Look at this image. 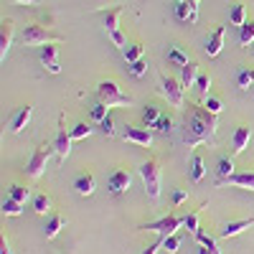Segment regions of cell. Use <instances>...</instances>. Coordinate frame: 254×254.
Masks as SVG:
<instances>
[{
    "label": "cell",
    "instance_id": "13",
    "mask_svg": "<svg viewBox=\"0 0 254 254\" xmlns=\"http://www.w3.org/2000/svg\"><path fill=\"white\" fill-rule=\"evenodd\" d=\"M224 36H226V26H216L214 31L208 33V38H206V54H208L211 59L221 54V49H224Z\"/></svg>",
    "mask_w": 254,
    "mask_h": 254
},
{
    "label": "cell",
    "instance_id": "48",
    "mask_svg": "<svg viewBox=\"0 0 254 254\" xmlns=\"http://www.w3.org/2000/svg\"><path fill=\"white\" fill-rule=\"evenodd\" d=\"M176 3H196V0H176ZM198 5V3H196Z\"/></svg>",
    "mask_w": 254,
    "mask_h": 254
},
{
    "label": "cell",
    "instance_id": "4",
    "mask_svg": "<svg viewBox=\"0 0 254 254\" xmlns=\"http://www.w3.org/2000/svg\"><path fill=\"white\" fill-rule=\"evenodd\" d=\"M158 92H160L163 99H168V104H173V107H178V110L186 107V99H183L186 87L181 84V79H173V76L160 74V87H158Z\"/></svg>",
    "mask_w": 254,
    "mask_h": 254
},
{
    "label": "cell",
    "instance_id": "30",
    "mask_svg": "<svg viewBox=\"0 0 254 254\" xmlns=\"http://www.w3.org/2000/svg\"><path fill=\"white\" fill-rule=\"evenodd\" d=\"M237 84H239V89H249L254 84V69L252 66H242L237 71Z\"/></svg>",
    "mask_w": 254,
    "mask_h": 254
},
{
    "label": "cell",
    "instance_id": "22",
    "mask_svg": "<svg viewBox=\"0 0 254 254\" xmlns=\"http://www.w3.org/2000/svg\"><path fill=\"white\" fill-rule=\"evenodd\" d=\"M229 186H237V188H247V190H254V173H234L231 178H226Z\"/></svg>",
    "mask_w": 254,
    "mask_h": 254
},
{
    "label": "cell",
    "instance_id": "6",
    "mask_svg": "<svg viewBox=\"0 0 254 254\" xmlns=\"http://www.w3.org/2000/svg\"><path fill=\"white\" fill-rule=\"evenodd\" d=\"M20 41H23V46H49V44H61V36H54V33H49L46 28L31 23V26L23 28V33H20Z\"/></svg>",
    "mask_w": 254,
    "mask_h": 254
},
{
    "label": "cell",
    "instance_id": "49",
    "mask_svg": "<svg viewBox=\"0 0 254 254\" xmlns=\"http://www.w3.org/2000/svg\"><path fill=\"white\" fill-rule=\"evenodd\" d=\"M196 3H201V0H196Z\"/></svg>",
    "mask_w": 254,
    "mask_h": 254
},
{
    "label": "cell",
    "instance_id": "21",
    "mask_svg": "<svg viewBox=\"0 0 254 254\" xmlns=\"http://www.w3.org/2000/svg\"><path fill=\"white\" fill-rule=\"evenodd\" d=\"M216 173H219V186L221 183H226V178H231V176H234V160H231L229 155H221L219 158V163H216Z\"/></svg>",
    "mask_w": 254,
    "mask_h": 254
},
{
    "label": "cell",
    "instance_id": "36",
    "mask_svg": "<svg viewBox=\"0 0 254 254\" xmlns=\"http://www.w3.org/2000/svg\"><path fill=\"white\" fill-rule=\"evenodd\" d=\"M203 107H206L211 115H219V112L224 110V102H221L219 97H211V94H208V97H203Z\"/></svg>",
    "mask_w": 254,
    "mask_h": 254
},
{
    "label": "cell",
    "instance_id": "24",
    "mask_svg": "<svg viewBox=\"0 0 254 254\" xmlns=\"http://www.w3.org/2000/svg\"><path fill=\"white\" fill-rule=\"evenodd\" d=\"M122 56H125L127 64H135V61H140V59L145 56V46H142V44H127V46L122 49Z\"/></svg>",
    "mask_w": 254,
    "mask_h": 254
},
{
    "label": "cell",
    "instance_id": "41",
    "mask_svg": "<svg viewBox=\"0 0 254 254\" xmlns=\"http://www.w3.org/2000/svg\"><path fill=\"white\" fill-rule=\"evenodd\" d=\"M171 127H173V117H171V115H163V117L158 120V125H155V130H160V132H171Z\"/></svg>",
    "mask_w": 254,
    "mask_h": 254
},
{
    "label": "cell",
    "instance_id": "20",
    "mask_svg": "<svg viewBox=\"0 0 254 254\" xmlns=\"http://www.w3.org/2000/svg\"><path fill=\"white\" fill-rule=\"evenodd\" d=\"M198 64L196 61H188L186 66H181V84L183 87H196V79H198Z\"/></svg>",
    "mask_w": 254,
    "mask_h": 254
},
{
    "label": "cell",
    "instance_id": "25",
    "mask_svg": "<svg viewBox=\"0 0 254 254\" xmlns=\"http://www.w3.org/2000/svg\"><path fill=\"white\" fill-rule=\"evenodd\" d=\"M229 20H231V26L242 28L247 23V8L242 3H234V5H231V10H229Z\"/></svg>",
    "mask_w": 254,
    "mask_h": 254
},
{
    "label": "cell",
    "instance_id": "8",
    "mask_svg": "<svg viewBox=\"0 0 254 254\" xmlns=\"http://www.w3.org/2000/svg\"><path fill=\"white\" fill-rule=\"evenodd\" d=\"M54 147H56V155H59L61 163L66 160L69 153H71V132H66V122H64V115H59V130H56Z\"/></svg>",
    "mask_w": 254,
    "mask_h": 254
},
{
    "label": "cell",
    "instance_id": "39",
    "mask_svg": "<svg viewBox=\"0 0 254 254\" xmlns=\"http://www.w3.org/2000/svg\"><path fill=\"white\" fill-rule=\"evenodd\" d=\"M130 74H132V76H137V79L147 74V59H145V56H142L140 61H135V64H130Z\"/></svg>",
    "mask_w": 254,
    "mask_h": 254
},
{
    "label": "cell",
    "instance_id": "27",
    "mask_svg": "<svg viewBox=\"0 0 254 254\" xmlns=\"http://www.w3.org/2000/svg\"><path fill=\"white\" fill-rule=\"evenodd\" d=\"M120 15H122V8H112L104 13V28H107V33L120 31Z\"/></svg>",
    "mask_w": 254,
    "mask_h": 254
},
{
    "label": "cell",
    "instance_id": "42",
    "mask_svg": "<svg viewBox=\"0 0 254 254\" xmlns=\"http://www.w3.org/2000/svg\"><path fill=\"white\" fill-rule=\"evenodd\" d=\"M198 254H221V249H219V242H216V239H211L208 244H201Z\"/></svg>",
    "mask_w": 254,
    "mask_h": 254
},
{
    "label": "cell",
    "instance_id": "1",
    "mask_svg": "<svg viewBox=\"0 0 254 254\" xmlns=\"http://www.w3.org/2000/svg\"><path fill=\"white\" fill-rule=\"evenodd\" d=\"M216 115H211L203 104L190 102L188 104V115H186V145L190 150H196L198 145L214 142L216 137Z\"/></svg>",
    "mask_w": 254,
    "mask_h": 254
},
{
    "label": "cell",
    "instance_id": "46",
    "mask_svg": "<svg viewBox=\"0 0 254 254\" xmlns=\"http://www.w3.org/2000/svg\"><path fill=\"white\" fill-rule=\"evenodd\" d=\"M158 249H163V247H160V242H155V244H150V247H145V249H142V254H158Z\"/></svg>",
    "mask_w": 254,
    "mask_h": 254
},
{
    "label": "cell",
    "instance_id": "11",
    "mask_svg": "<svg viewBox=\"0 0 254 254\" xmlns=\"http://www.w3.org/2000/svg\"><path fill=\"white\" fill-rule=\"evenodd\" d=\"M31 115H33V104H23V107H18V110L13 112L10 122H8V130H10L13 135L23 132V127L31 122Z\"/></svg>",
    "mask_w": 254,
    "mask_h": 254
},
{
    "label": "cell",
    "instance_id": "16",
    "mask_svg": "<svg viewBox=\"0 0 254 254\" xmlns=\"http://www.w3.org/2000/svg\"><path fill=\"white\" fill-rule=\"evenodd\" d=\"M10 46H13V20L5 18L3 20V28H0V59H3V61H5Z\"/></svg>",
    "mask_w": 254,
    "mask_h": 254
},
{
    "label": "cell",
    "instance_id": "14",
    "mask_svg": "<svg viewBox=\"0 0 254 254\" xmlns=\"http://www.w3.org/2000/svg\"><path fill=\"white\" fill-rule=\"evenodd\" d=\"M249 140H252V127L249 125H239L234 135H231V147H234V155H242L247 147H249Z\"/></svg>",
    "mask_w": 254,
    "mask_h": 254
},
{
    "label": "cell",
    "instance_id": "5",
    "mask_svg": "<svg viewBox=\"0 0 254 254\" xmlns=\"http://www.w3.org/2000/svg\"><path fill=\"white\" fill-rule=\"evenodd\" d=\"M54 153H56L54 145H49V142L38 145L36 150H33V155H31V160L26 163V173H28L31 178H41V176H44V171H46V165H49V158H51Z\"/></svg>",
    "mask_w": 254,
    "mask_h": 254
},
{
    "label": "cell",
    "instance_id": "23",
    "mask_svg": "<svg viewBox=\"0 0 254 254\" xmlns=\"http://www.w3.org/2000/svg\"><path fill=\"white\" fill-rule=\"evenodd\" d=\"M23 206L26 203H20V201H15V198H3V203H0V211H3V216H20L23 214Z\"/></svg>",
    "mask_w": 254,
    "mask_h": 254
},
{
    "label": "cell",
    "instance_id": "7",
    "mask_svg": "<svg viewBox=\"0 0 254 254\" xmlns=\"http://www.w3.org/2000/svg\"><path fill=\"white\" fill-rule=\"evenodd\" d=\"M181 226H183V216H178V214H168V216H160L158 221L145 224L142 229H145V231H155V234H160V237H171V234H176Z\"/></svg>",
    "mask_w": 254,
    "mask_h": 254
},
{
    "label": "cell",
    "instance_id": "19",
    "mask_svg": "<svg viewBox=\"0 0 254 254\" xmlns=\"http://www.w3.org/2000/svg\"><path fill=\"white\" fill-rule=\"evenodd\" d=\"M203 176H206V160H203L201 153H193V155H190V181L201 183Z\"/></svg>",
    "mask_w": 254,
    "mask_h": 254
},
{
    "label": "cell",
    "instance_id": "12",
    "mask_svg": "<svg viewBox=\"0 0 254 254\" xmlns=\"http://www.w3.org/2000/svg\"><path fill=\"white\" fill-rule=\"evenodd\" d=\"M41 64L49 74H61V64H59V49L56 44L49 46H41Z\"/></svg>",
    "mask_w": 254,
    "mask_h": 254
},
{
    "label": "cell",
    "instance_id": "44",
    "mask_svg": "<svg viewBox=\"0 0 254 254\" xmlns=\"http://www.w3.org/2000/svg\"><path fill=\"white\" fill-rule=\"evenodd\" d=\"M110 38H112V44H115V46H120V49H125V46H127V38H125V33H122V31L110 33Z\"/></svg>",
    "mask_w": 254,
    "mask_h": 254
},
{
    "label": "cell",
    "instance_id": "26",
    "mask_svg": "<svg viewBox=\"0 0 254 254\" xmlns=\"http://www.w3.org/2000/svg\"><path fill=\"white\" fill-rule=\"evenodd\" d=\"M160 117H163V112H160L158 104H147V107L142 110V122H145V127H155Z\"/></svg>",
    "mask_w": 254,
    "mask_h": 254
},
{
    "label": "cell",
    "instance_id": "2",
    "mask_svg": "<svg viewBox=\"0 0 254 254\" xmlns=\"http://www.w3.org/2000/svg\"><path fill=\"white\" fill-rule=\"evenodd\" d=\"M140 178H142V186H145V193L150 201H158L160 198V186H163V168L155 158L145 160L140 165Z\"/></svg>",
    "mask_w": 254,
    "mask_h": 254
},
{
    "label": "cell",
    "instance_id": "38",
    "mask_svg": "<svg viewBox=\"0 0 254 254\" xmlns=\"http://www.w3.org/2000/svg\"><path fill=\"white\" fill-rule=\"evenodd\" d=\"M196 89H198L201 97H208V92H211V76H208V74H201V76L196 79Z\"/></svg>",
    "mask_w": 254,
    "mask_h": 254
},
{
    "label": "cell",
    "instance_id": "15",
    "mask_svg": "<svg viewBox=\"0 0 254 254\" xmlns=\"http://www.w3.org/2000/svg\"><path fill=\"white\" fill-rule=\"evenodd\" d=\"M74 188H76V193L79 196H92L94 193V188H97V181H94V176L92 173H79L76 178H74Z\"/></svg>",
    "mask_w": 254,
    "mask_h": 254
},
{
    "label": "cell",
    "instance_id": "3",
    "mask_svg": "<svg viewBox=\"0 0 254 254\" xmlns=\"http://www.w3.org/2000/svg\"><path fill=\"white\" fill-rule=\"evenodd\" d=\"M97 99L104 102L107 107H130V104H132V97H127V94L117 87V81H112V79L99 81V87H97Z\"/></svg>",
    "mask_w": 254,
    "mask_h": 254
},
{
    "label": "cell",
    "instance_id": "28",
    "mask_svg": "<svg viewBox=\"0 0 254 254\" xmlns=\"http://www.w3.org/2000/svg\"><path fill=\"white\" fill-rule=\"evenodd\" d=\"M168 61H171L173 66H186V64H188V54L181 46H168Z\"/></svg>",
    "mask_w": 254,
    "mask_h": 254
},
{
    "label": "cell",
    "instance_id": "18",
    "mask_svg": "<svg viewBox=\"0 0 254 254\" xmlns=\"http://www.w3.org/2000/svg\"><path fill=\"white\" fill-rule=\"evenodd\" d=\"M64 226H66V219H64L61 214H51V216H49V221H46V226H44V237H46V239L59 237Z\"/></svg>",
    "mask_w": 254,
    "mask_h": 254
},
{
    "label": "cell",
    "instance_id": "37",
    "mask_svg": "<svg viewBox=\"0 0 254 254\" xmlns=\"http://www.w3.org/2000/svg\"><path fill=\"white\" fill-rule=\"evenodd\" d=\"M107 115H110V107H107L104 102L97 99V102H94V107H92V120H94V122H102Z\"/></svg>",
    "mask_w": 254,
    "mask_h": 254
},
{
    "label": "cell",
    "instance_id": "31",
    "mask_svg": "<svg viewBox=\"0 0 254 254\" xmlns=\"http://www.w3.org/2000/svg\"><path fill=\"white\" fill-rule=\"evenodd\" d=\"M252 41H254V20H247L239 28V46H249Z\"/></svg>",
    "mask_w": 254,
    "mask_h": 254
},
{
    "label": "cell",
    "instance_id": "34",
    "mask_svg": "<svg viewBox=\"0 0 254 254\" xmlns=\"http://www.w3.org/2000/svg\"><path fill=\"white\" fill-rule=\"evenodd\" d=\"M10 198H15V201H20V203H26L28 198H31V188L28 186H10Z\"/></svg>",
    "mask_w": 254,
    "mask_h": 254
},
{
    "label": "cell",
    "instance_id": "17",
    "mask_svg": "<svg viewBox=\"0 0 254 254\" xmlns=\"http://www.w3.org/2000/svg\"><path fill=\"white\" fill-rule=\"evenodd\" d=\"M249 226H254V216H247V219H239V221H229V224H224V229H221V237H224V239L239 237L242 231L249 229Z\"/></svg>",
    "mask_w": 254,
    "mask_h": 254
},
{
    "label": "cell",
    "instance_id": "10",
    "mask_svg": "<svg viewBox=\"0 0 254 254\" xmlns=\"http://www.w3.org/2000/svg\"><path fill=\"white\" fill-rule=\"evenodd\" d=\"M122 137H125L127 142L140 145V147H150V145H153V132L145 130V127H135V125H125Z\"/></svg>",
    "mask_w": 254,
    "mask_h": 254
},
{
    "label": "cell",
    "instance_id": "43",
    "mask_svg": "<svg viewBox=\"0 0 254 254\" xmlns=\"http://www.w3.org/2000/svg\"><path fill=\"white\" fill-rule=\"evenodd\" d=\"M186 201H188V190L176 188V190H173V206H181V203H186Z\"/></svg>",
    "mask_w": 254,
    "mask_h": 254
},
{
    "label": "cell",
    "instance_id": "45",
    "mask_svg": "<svg viewBox=\"0 0 254 254\" xmlns=\"http://www.w3.org/2000/svg\"><path fill=\"white\" fill-rule=\"evenodd\" d=\"M0 254H13V252H10V242H8L5 234H3V239H0Z\"/></svg>",
    "mask_w": 254,
    "mask_h": 254
},
{
    "label": "cell",
    "instance_id": "32",
    "mask_svg": "<svg viewBox=\"0 0 254 254\" xmlns=\"http://www.w3.org/2000/svg\"><path fill=\"white\" fill-rule=\"evenodd\" d=\"M198 216H201V208H198V211H190V214L183 219V226H186V229H188L193 237H196L198 231H201V226H198Z\"/></svg>",
    "mask_w": 254,
    "mask_h": 254
},
{
    "label": "cell",
    "instance_id": "29",
    "mask_svg": "<svg viewBox=\"0 0 254 254\" xmlns=\"http://www.w3.org/2000/svg\"><path fill=\"white\" fill-rule=\"evenodd\" d=\"M33 211L38 216H46V214H51V198L46 196V193H38L36 198H33Z\"/></svg>",
    "mask_w": 254,
    "mask_h": 254
},
{
    "label": "cell",
    "instance_id": "35",
    "mask_svg": "<svg viewBox=\"0 0 254 254\" xmlns=\"http://www.w3.org/2000/svg\"><path fill=\"white\" fill-rule=\"evenodd\" d=\"M160 247H163L168 254H176V252L181 249V239H178L176 234H171V237H160Z\"/></svg>",
    "mask_w": 254,
    "mask_h": 254
},
{
    "label": "cell",
    "instance_id": "9",
    "mask_svg": "<svg viewBox=\"0 0 254 254\" xmlns=\"http://www.w3.org/2000/svg\"><path fill=\"white\" fill-rule=\"evenodd\" d=\"M130 186H132V176H130V171H125V168H117V171L110 176V181H107L110 193H115V196L127 193V190H130Z\"/></svg>",
    "mask_w": 254,
    "mask_h": 254
},
{
    "label": "cell",
    "instance_id": "33",
    "mask_svg": "<svg viewBox=\"0 0 254 254\" xmlns=\"http://www.w3.org/2000/svg\"><path fill=\"white\" fill-rule=\"evenodd\" d=\"M69 132H71V140H84V137H89V135H92V125H87V122H76Z\"/></svg>",
    "mask_w": 254,
    "mask_h": 254
},
{
    "label": "cell",
    "instance_id": "47",
    "mask_svg": "<svg viewBox=\"0 0 254 254\" xmlns=\"http://www.w3.org/2000/svg\"><path fill=\"white\" fill-rule=\"evenodd\" d=\"M10 3H18V5H36L38 0H10Z\"/></svg>",
    "mask_w": 254,
    "mask_h": 254
},
{
    "label": "cell",
    "instance_id": "40",
    "mask_svg": "<svg viewBox=\"0 0 254 254\" xmlns=\"http://www.w3.org/2000/svg\"><path fill=\"white\" fill-rule=\"evenodd\" d=\"M99 127H102V132L104 135H107V137H115V120L107 115V117H104L102 122H99Z\"/></svg>",
    "mask_w": 254,
    "mask_h": 254
}]
</instances>
